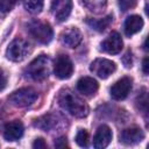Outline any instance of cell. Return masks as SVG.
I'll use <instances>...</instances> for the list:
<instances>
[{"label": "cell", "instance_id": "obj_19", "mask_svg": "<svg viewBox=\"0 0 149 149\" xmlns=\"http://www.w3.org/2000/svg\"><path fill=\"white\" fill-rule=\"evenodd\" d=\"M44 0H24V8L31 14H38L43 8Z\"/></svg>", "mask_w": 149, "mask_h": 149}, {"label": "cell", "instance_id": "obj_20", "mask_svg": "<svg viewBox=\"0 0 149 149\" xmlns=\"http://www.w3.org/2000/svg\"><path fill=\"white\" fill-rule=\"evenodd\" d=\"M83 1L86 7H88L91 10H94L97 13H99L106 6V0H83Z\"/></svg>", "mask_w": 149, "mask_h": 149}, {"label": "cell", "instance_id": "obj_18", "mask_svg": "<svg viewBox=\"0 0 149 149\" xmlns=\"http://www.w3.org/2000/svg\"><path fill=\"white\" fill-rule=\"evenodd\" d=\"M57 123V118L52 114H45V115H42L40 116L38 119L35 120L34 125L41 129H44V130H49V129H52Z\"/></svg>", "mask_w": 149, "mask_h": 149}, {"label": "cell", "instance_id": "obj_11", "mask_svg": "<svg viewBox=\"0 0 149 149\" xmlns=\"http://www.w3.org/2000/svg\"><path fill=\"white\" fill-rule=\"evenodd\" d=\"M144 139V133L139 127H130L122 130L120 135V141L126 146H133L141 142Z\"/></svg>", "mask_w": 149, "mask_h": 149}, {"label": "cell", "instance_id": "obj_17", "mask_svg": "<svg viewBox=\"0 0 149 149\" xmlns=\"http://www.w3.org/2000/svg\"><path fill=\"white\" fill-rule=\"evenodd\" d=\"M113 21L112 15H107L102 19H86V23L97 31H104Z\"/></svg>", "mask_w": 149, "mask_h": 149}, {"label": "cell", "instance_id": "obj_7", "mask_svg": "<svg viewBox=\"0 0 149 149\" xmlns=\"http://www.w3.org/2000/svg\"><path fill=\"white\" fill-rule=\"evenodd\" d=\"M54 72L56 74V77L59 79L70 78L73 72V64H72L70 57L66 55H58L55 61Z\"/></svg>", "mask_w": 149, "mask_h": 149}, {"label": "cell", "instance_id": "obj_6", "mask_svg": "<svg viewBox=\"0 0 149 149\" xmlns=\"http://www.w3.org/2000/svg\"><path fill=\"white\" fill-rule=\"evenodd\" d=\"M115 70H116L115 63L106 58H97L90 65V71L97 74L101 79L108 78Z\"/></svg>", "mask_w": 149, "mask_h": 149}, {"label": "cell", "instance_id": "obj_4", "mask_svg": "<svg viewBox=\"0 0 149 149\" xmlns=\"http://www.w3.org/2000/svg\"><path fill=\"white\" fill-rule=\"evenodd\" d=\"M37 99V92L31 87H23L13 92L8 100L15 107H27L34 104Z\"/></svg>", "mask_w": 149, "mask_h": 149}, {"label": "cell", "instance_id": "obj_5", "mask_svg": "<svg viewBox=\"0 0 149 149\" xmlns=\"http://www.w3.org/2000/svg\"><path fill=\"white\" fill-rule=\"evenodd\" d=\"M30 52V45L23 38H15L12 41L6 50V56L13 62L23 61Z\"/></svg>", "mask_w": 149, "mask_h": 149}, {"label": "cell", "instance_id": "obj_8", "mask_svg": "<svg viewBox=\"0 0 149 149\" xmlns=\"http://www.w3.org/2000/svg\"><path fill=\"white\" fill-rule=\"evenodd\" d=\"M133 85V79L130 77H122L119 79L109 90L111 97L114 100H123L130 92Z\"/></svg>", "mask_w": 149, "mask_h": 149}, {"label": "cell", "instance_id": "obj_13", "mask_svg": "<svg viewBox=\"0 0 149 149\" xmlns=\"http://www.w3.org/2000/svg\"><path fill=\"white\" fill-rule=\"evenodd\" d=\"M61 40L69 48H76L80 44L83 36H81V33L76 27H70L61 34Z\"/></svg>", "mask_w": 149, "mask_h": 149}, {"label": "cell", "instance_id": "obj_21", "mask_svg": "<svg viewBox=\"0 0 149 149\" xmlns=\"http://www.w3.org/2000/svg\"><path fill=\"white\" fill-rule=\"evenodd\" d=\"M76 143L79 147H87L88 144V133L85 129H79L76 134Z\"/></svg>", "mask_w": 149, "mask_h": 149}, {"label": "cell", "instance_id": "obj_29", "mask_svg": "<svg viewBox=\"0 0 149 149\" xmlns=\"http://www.w3.org/2000/svg\"><path fill=\"white\" fill-rule=\"evenodd\" d=\"M148 57H146L144 59H143V63H142V71H143V73L144 74H148Z\"/></svg>", "mask_w": 149, "mask_h": 149}, {"label": "cell", "instance_id": "obj_9", "mask_svg": "<svg viewBox=\"0 0 149 149\" xmlns=\"http://www.w3.org/2000/svg\"><path fill=\"white\" fill-rule=\"evenodd\" d=\"M101 50L107 52V54H111V55H116L119 54L121 50H122V45H123V42H122V38L121 36L119 35V33L116 31H112L102 42H101Z\"/></svg>", "mask_w": 149, "mask_h": 149}, {"label": "cell", "instance_id": "obj_14", "mask_svg": "<svg viewBox=\"0 0 149 149\" xmlns=\"http://www.w3.org/2000/svg\"><path fill=\"white\" fill-rule=\"evenodd\" d=\"M23 125L21 121L19 120H14L12 122H8L5 126L3 129V137L7 141H16L19 139H21V136L23 135Z\"/></svg>", "mask_w": 149, "mask_h": 149}, {"label": "cell", "instance_id": "obj_22", "mask_svg": "<svg viewBox=\"0 0 149 149\" xmlns=\"http://www.w3.org/2000/svg\"><path fill=\"white\" fill-rule=\"evenodd\" d=\"M19 0H0V13L6 14L10 12Z\"/></svg>", "mask_w": 149, "mask_h": 149}, {"label": "cell", "instance_id": "obj_28", "mask_svg": "<svg viewBox=\"0 0 149 149\" xmlns=\"http://www.w3.org/2000/svg\"><path fill=\"white\" fill-rule=\"evenodd\" d=\"M6 84H7L6 74H5V72L2 71V69H0V91L6 87Z\"/></svg>", "mask_w": 149, "mask_h": 149}, {"label": "cell", "instance_id": "obj_1", "mask_svg": "<svg viewBox=\"0 0 149 149\" xmlns=\"http://www.w3.org/2000/svg\"><path fill=\"white\" fill-rule=\"evenodd\" d=\"M58 102L66 112L76 118H85L88 114V106L70 90L61 91Z\"/></svg>", "mask_w": 149, "mask_h": 149}, {"label": "cell", "instance_id": "obj_26", "mask_svg": "<svg viewBox=\"0 0 149 149\" xmlns=\"http://www.w3.org/2000/svg\"><path fill=\"white\" fill-rule=\"evenodd\" d=\"M33 148H35V149L47 148V143L44 142V140H43L42 137H38V139H36V140L34 141V143H33Z\"/></svg>", "mask_w": 149, "mask_h": 149}, {"label": "cell", "instance_id": "obj_23", "mask_svg": "<svg viewBox=\"0 0 149 149\" xmlns=\"http://www.w3.org/2000/svg\"><path fill=\"white\" fill-rule=\"evenodd\" d=\"M137 107L140 111H142L143 113L148 112V99H147V93H146V88H143V93H141L137 97Z\"/></svg>", "mask_w": 149, "mask_h": 149}, {"label": "cell", "instance_id": "obj_10", "mask_svg": "<svg viewBox=\"0 0 149 149\" xmlns=\"http://www.w3.org/2000/svg\"><path fill=\"white\" fill-rule=\"evenodd\" d=\"M72 9V0H51V12L59 21H65Z\"/></svg>", "mask_w": 149, "mask_h": 149}, {"label": "cell", "instance_id": "obj_27", "mask_svg": "<svg viewBox=\"0 0 149 149\" xmlns=\"http://www.w3.org/2000/svg\"><path fill=\"white\" fill-rule=\"evenodd\" d=\"M55 147L56 148H65V147H69V144L66 142V137L63 136V137L57 139L56 142H55Z\"/></svg>", "mask_w": 149, "mask_h": 149}, {"label": "cell", "instance_id": "obj_25", "mask_svg": "<svg viewBox=\"0 0 149 149\" xmlns=\"http://www.w3.org/2000/svg\"><path fill=\"white\" fill-rule=\"evenodd\" d=\"M122 63L125 64L126 68H132L133 61H132V52L130 51H127L126 55L122 57Z\"/></svg>", "mask_w": 149, "mask_h": 149}, {"label": "cell", "instance_id": "obj_15", "mask_svg": "<svg viewBox=\"0 0 149 149\" xmlns=\"http://www.w3.org/2000/svg\"><path fill=\"white\" fill-rule=\"evenodd\" d=\"M99 88L98 81L91 77H81L77 81V90L84 95H93Z\"/></svg>", "mask_w": 149, "mask_h": 149}, {"label": "cell", "instance_id": "obj_12", "mask_svg": "<svg viewBox=\"0 0 149 149\" xmlns=\"http://www.w3.org/2000/svg\"><path fill=\"white\" fill-rule=\"evenodd\" d=\"M112 140V130L108 126L106 125H102L100 126L95 134H94V137H93V146L98 149H101V148H105L109 144Z\"/></svg>", "mask_w": 149, "mask_h": 149}, {"label": "cell", "instance_id": "obj_3", "mask_svg": "<svg viewBox=\"0 0 149 149\" xmlns=\"http://www.w3.org/2000/svg\"><path fill=\"white\" fill-rule=\"evenodd\" d=\"M27 29L29 34L40 43L47 44L52 40L54 31L51 26L48 22H43L40 20H33L27 24Z\"/></svg>", "mask_w": 149, "mask_h": 149}, {"label": "cell", "instance_id": "obj_24", "mask_svg": "<svg viewBox=\"0 0 149 149\" xmlns=\"http://www.w3.org/2000/svg\"><path fill=\"white\" fill-rule=\"evenodd\" d=\"M116 1L119 5V8L122 12H127V10L134 8L137 3V0H116Z\"/></svg>", "mask_w": 149, "mask_h": 149}, {"label": "cell", "instance_id": "obj_16", "mask_svg": "<svg viewBox=\"0 0 149 149\" xmlns=\"http://www.w3.org/2000/svg\"><path fill=\"white\" fill-rule=\"evenodd\" d=\"M143 27V19L140 15H130L127 17L125 22V34L127 36H132L139 33Z\"/></svg>", "mask_w": 149, "mask_h": 149}, {"label": "cell", "instance_id": "obj_2", "mask_svg": "<svg viewBox=\"0 0 149 149\" xmlns=\"http://www.w3.org/2000/svg\"><path fill=\"white\" fill-rule=\"evenodd\" d=\"M24 73L33 80H44L50 73V58L45 55H41L33 59L26 68Z\"/></svg>", "mask_w": 149, "mask_h": 149}]
</instances>
